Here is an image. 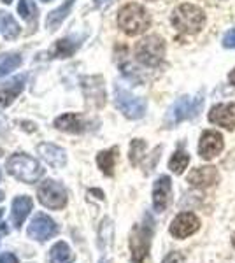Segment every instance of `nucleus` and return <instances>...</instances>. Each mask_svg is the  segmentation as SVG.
<instances>
[{
    "label": "nucleus",
    "mask_w": 235,
    "mask_h": 263,
    "mask_svg": "<svg viewBox=\"0 0 235 263\" xmlns=\"http://www.w3.org/2000/svg\"><path fill=\"white\" fill-rule=\"evenodd\" d=\"M151 237H153V219L146 216V221L132 230L130 233V251L132 261L142 263L148 258L149 248H151Z\"/></svg>",
    "instance_id": "nucleus-6"
},
{
    "label": "nucleus",
    "mask_w": 235,
    "mask_h": 263,
    "mask_svg": "<svg viewBox=\"0 0 235 263\" xmlns=\"http://www.w3.org/2000/svg\"><path fill=\"white\" fill-rule=\"evenodd\" d=\"M114 104L128 120H139L146 112V100L132 95L130 91L119 86V84L114 86Z\"/></svg>",
    "instance_id": "nucleus-7"
},
{
    "label": "nucleus",
    "mask_w": 235,
    "mask_h": 263,
    "mask_svg": "<svg viewBox=\"0 0 235 263\" xmlns=\"http://www.w3.org/2000/svg\"><path fill=\"white\" fill-rule=\"evenodd\" d=\"M21 57L18 53H6V54H0V79L4 76L11 74L12 70H16L21 65Z\"/></svg>",
    "instance_id": "nucleus-25"
},
{
    "label": "nucleus",
    "mask_w": 235,
    "mask_h": 263,
    "mask_svg": "<svg viewBox=\"0 0 235 263\" xmlns=\"http://www.w3.org/2000/svg\"><path fill=\"white\" fill-rule=\"evenodd\" d=\"M74 2H76V0H65V2L58 7V9L49 12L48 18H46V27H48L51 32L57 30L60 25H62V21L69 16V12L72 9V6H74Z\"/></svg>",
    "instance_id": "nucleus-20"
},
{
    "label": "nucleus",
    "mask_w": 235,
    "mask_h": 263,
    "mask_svg": "<svg viewBox=\"0 0 235 263\" xmlns=\"http://www.w3.org/2000/svg\"><path fill=\"white\" fill-rule=\"evenodd\" d=\"M76 256L70 251V248L67 246V242L60 240L51 248L49 251V263H74Z\"/></svg>",
    "instance_id": "nucleus-23"
},
{
    "label": "nucleus",
    "mask_w": 235,
    "mask_h": 263,
    "mask_svg": "<svg viewBox=\"0 0 235 263\" xmlns=\"http://www.w3.org/2000/svg\"><path fill=\"white\" fill-rule=\"evenodd\" d=\"M2 2H4V4H11L12 0H2Z\"/></svg>",
    "instance_id": "nucleus-38"
},
{
    "label": "nucleus",
    "mask_w": 235,
    "mask_h": 263,
    "mask_svg": "<svg viewBox=\"0 0 235 263\" xmlns=\"http://www.w3.org/2000/svg\"><path fill=\"white\" fill-rule=\"evenodd\" d=\"M209 121L226 130H235V104H220L209 111Z\"/></svg>",
    "instance_id": "nucleus-14"
},
{
    "label": "nucleus",
    "mask_w": 235,
    "mask_h": 263,
    "mask_svg": "<svg viewBox=\"0 0 235 263\" xmlns=\"http://www.w3.org/2000/svg\"><path fill=\"white\" fill-rule=\"evenodd\" d=\"M37 197H39V202L48 209H62L67 203V192L60 182L53 181V179H46L42 181L37 188Z\"/></svg>",
    "instance_id": "nucleus-8"
},
{
    "label": "nucleus",
    "mask_w": 235,
    "mask_h": 263,
    "mask_svg": "<svg viewBox=\"0 0 235 263\" xmlns=\"http://www.w3.org/2000/svg\"><path fill=\"white\" fill-rule=\"evenodd\" d=\"M228 79H230V83H232V84H235V69H233L232 72H230Z\"/></svg>",
    "instance_id": "nucleus-35"
},
{
    "label": "nucleus",
    "mask_w": 235,
    "mask_h": 263,
    "mask_svg": "<svg viewBox=\"0 0 235 263\" xmlns=\"http://www.w3.org/2000/svg\"><path fill=\"white\" fill-rule=\"evenodd\" d=\"M0 218H2V209H0Z\"/></svg>",
    "instance_id": "nucleus-41"
},
{
    "label": "nucleus",
    "mask_w": 235,
    "mask_h": 263,
    "mask_svg": "<svg viewBox=\"0 0 235 263\" xmlns=\"http://www.w3.org/2000/svg\"><path fill=\"white\" fill-rule=\"evenodd\" d=\"M172 198V181L169 176H160L153 184V207L156 213H164Z\"/></svg>",
    "instance_id": "nucleus-12"
},
{
    "label": "nucleus",
    "mask_w": 235,
    "mask_h": 263,
    "mask_svg": "<svg viewBox=\"0 0 235 263\" xmlns=\"http://www.w3.org/2000/svg\"><path fill=\"white\" fill-rule=\"evenodd\" d=\"M0 30H2V35L6 39H16L20 35V25L16 23V20L12 18L9 12L0 11Z\"/></svg>",
    "instance_id": "nucleus-24"
},
{
    "label": "nucleus",
    "mask_w": 235,
    "mask_h": 263,
    "mask_svg": "<svg viewBox=\"0 0 235 263\" xmlns=\"http://www.w3.org/2000/svg\"><path fill=\"white\" fill-rule=\"evenodd\" d=\"M33 207V200L27 195H21V197H16L14 202H12V211H11V221L16 228H21V224L25 223L27 216L30 214Z\"/></svg>",
    "instance_id": "nucleus-19"
},
{
    "label": "nucleus",
    "mask_w": 235,
    "mask_h": 263,
    "mask_svg": "<svg viewBox=\"0 0 235 263\" xmlns=\"http://www.w3.org/2000/svg\"><path fill=\"white\" fill-rule=\"evenodd\" d=\"M111 2H113V0H95V6L98 9H105V7L111 6Z\"/></svg>",
    "instance_id": "nucleus-33"
},
{
    "label": "nucleus",
    "mask_w": 235,
    "mask_h": 263,
    "mask_svg": "<svg viewBox=\"0 0 235 263\" xmlns=\"http://www.w3.org/2000/svg\"><path fill=\"white\" fill-rule=\"evenodd\" d=\"M165 57V42L158 35L144 37L135 44V58L146 67H158Z\"/></svg>",
    "instance_id": "nucleus-5"
},
{
    "label": "nucleus",
    "mask_w": 235,
    "mask_h": 263,
    "mask_svg": "<svg viewBox=\"0 0 235 263\" xmlns=\"http://www.w3.org/2000/svg\"><path fill=\"white\" fill-rule=\"evenodd\" d=\"M7 172L21 182L32 184V182H35L42 176L44 168H42L41 163L37 162L35 158H32V156L12 155L11 158L7 160Z\"/></svg>",
    "instance_id": "nucleus-4"
},
{
    "label": "nucleus",
    "mask_w": 235,
    "mask_h": 263,
    "mask_svg": "<svg viewBox=\"0 0 235 263\" xmlns=\"http://www.w3.org/2000/svg\"><path fill=\"white\" fill-rule=\"evenodd\" d=\"M83 90L88 100L95 102L100 105L105 104V90H104V79L100 76H93V78H84L83 79Z\"/></svg>",
    "instance_id": "nucleus-16"
},
{
    "label": "nucleus",
    "mask_w": 235,
    "mask_h": 263,
    "mask_svg": "<svg viewBox=\"0 0 235 263\" xmlns=\"http://www.w3.org/2000/svg\"><path fill=\"white\" fill-rule=\"evenodd\" d=\"M57 232H58L57 223L46 214H37L28 227V235L32 239L39 240V242H44V240L51 239L53 235H57Z\"/></svg>",
    "instance_id": "nucleus-9"
},
{
    "label": "nucleus",
    "mask_w": 235,
    "mask_h": 263,
    "mask_svg": "<svg viewBox=\"0 0 235 263\" xmlns=\"http://www.w3.org/2000/svg\"><path fill=\"white\" fill-rule=\"evenodd\" d=\"M2 155H4V151H2V149H0V156H2Z\"/></svg>",
    "instance_id": "nucleus-40"
},
{
    "label": "nucleus",
    "mask_w": 235,
    "mask_h": 263,
    "mask_svg": "<svg viewBox=\"0 0 235 263\" xmlns=\"http://www.w3.org/2000/svg\"><path fill=\"white\" fill-rule=\"evenodd\" d=\"M146 142L142 139H134L130 144V162L132 165H139L140 160H142L144 153H146Z\"/></svg>",
    "instance_id": "nucleus-29"
},
{
    "label": "nucleus",
    "mask_w": 235,
    "mask_h": 263,
    "mask_svg": "<svg viewBox=\"0 0 235 263\" xmlns=\"http://www.w3.org/2000/svg\"><path fill=\"white\" fill-rule=\"evenodd\" d=\"M4 197H6V195H4V192H0V202L4 200Z\"/></svg>",
    "instance_id": "nucleus-36"
},
{
    "label": "nucleus",
    "mask_w": 235,
    "mask_h": 263,
    "mask_svg": "<svg viewBox=\"0 0 235 263\" xmlns=\"http://www.w3.org/2000/svg\"><path fill=\"white\" fill-rule=\"evenodd\" d=\"M42 2H51V0H42Z\"/></svg>",
    "instance_id": "nucleus-42"
},
{
    "label": "nucleus",
    "mask_w": 235,
    "mask_h": 263,
    "mask_svg": "<svg viewBox=\"0 0 235 263\" xmlns=\"http://www.w3.org/2000/svg\"><path fill=\"white\" fill-rule=\"evenodd\" d=\"M223 151V137L220 132L216 130H207L202 134L198 142V155L204 160H212L216 158L220 153Z\"/></svg>",
    "instance_id": "nucleus-11"
},
{
    "label": "nucleus",
    "mask_w": 235,
    "mask_h": 263,
    "mask_svg": "<svg viewBox=\"0 0 235 263\" xmlns=\"http://www.w3.org/2000/svg\"><path fill=\"white\" fill-rule=\"evenodd\" d=\"M174 28L186 35H193L202 30L204 23H206V14L200 7L193 6V4H181L176 7L170 16Z\"/></svg>",
    "instance_id": "nucleus-1"
},
{
    "label": "nucleus",
    "mask_w": 235,
    "mask_h": 263,
    "mask_svg": "<svg viewBox=\"0 0 235 263\" xmlns=\"http://www.w3.org/2000/svg\"><path fill=\"white\" fill-rule=\"evenodd\" d=\"M204 107V93H198L196 97L185 95L181 99H177L172 104V107L169 109L165 116V126L172 128V126L179 125L181 121L191 120V118L198 116V112Z\"/></svg>",
    "instance_id": "nucleus-3"
},
{
    "label": "nucleus",
    "mask_w": 235,
    "mask_h": 263,
    "mask_svg": "<svg viewBox=\"0 0 235 263\" xmlns=\"http://www.w3.org/2000/svg\"><path fill=\"white\" fill-rule=\"evenodd\" d=\"M232 244H233V248H235V233L232 235Z\"/></svg>",
    "instance_id": "nucleus-37"
},
{
    "label": "nucleus",
    "mask_w": 235,
    "mask_h": 263,
    "mask_svg": "<svg viewBox=\"0 0 235 263\" xmlns=\"http://www.w3.org/2000/svg\"><path fill=\"white\" fill-rule=\"evenodd\" d=\"M164 263H185V256H183L181 253H177V251L169 253L164 258Z\"/></svg>",
    "instance_id": "nucleus-31"
},
{
    "label": "nucleus",
    "mask_w": 235,
    "mask_h": 263,
    "mask_svg": "<svg viewBox=\"0 0 235 263\" xmlns=\"http://www.w3.org/2000/svg\"><path fill=\"white\" fill-rule=\"evenodd\" d=\"M18 12L21 18L27 21H35L37 18V7H35V4H33V0H20Z\"/></svg>",
    "instance_id": "nucleus-28"
},
{
    "label": "nucleus",
    "mask_w": 235,
    "mask_h": 263,
    "mask_svg": "<svg viewBox=\"0 0 235 263\" xmlns=\"http://www.w3.org/2000/svg\"><path fill=\"white\" fill-rule=\"evenodd\" d=\"M81 46V41L76 37H65V39H60L53 48V57L55 58H69L78 51Z\"/></svg>",
    "instance_id": "nucleus-21"
},
{
    "label": "nucleus",
    "mask_w": 235,
    "mask_h": 263,
    "mask_svg": "<svg viewBox=\"0 0 235 263\" xmlns=\"http://www.w3.org/2000/svg\"><path fill=\"white\" fill-rule=\"evenodd\" d=\"M113 240V221L109 218H105L100 224V230H98V246L100 249H107Z\"/></svg>",
    "instance_id": "nucleus-26"
},
{
    "label": "nucleus",
    "mask_w": 235,
    "mask_h": 263,
    "mask_svg": "<svg viewBox=\"0 0 235 263\" xmlns=\"http://www.w3.org/2000/svg\"><path fill=\"white\" fill-rule=\"evenodd\" d=\"M188 163H190V156H188L185 151H176L172 155V158H170V162H169V168L174 174H177V176H179V174L185 172Z\"/></svg>",
    "instance_id": "nucleus-27"
},
{
    "label": "nucleus",
    "mask_w": 235,
    "mask_h": 263,
    "mask_svg": "<svg viewBox=\"0 0 235 263\" xmlns=\"http://www.w3.org/2000/svg\"><path fill=\"white\" fill-rule=\"evenodd\" d=\"M89 193H93V195H97V198H104V193L100 192V190H92Z\"/></svg>",
    "instance_id": "nucleus-34"
},
{
    "label": "nucleus",
    "mask_w": 235,
    "mask_h": 263,
    "mask_svg": "<svg viewBox=\"0 0 235 263\" xmlns=\"http://www.w3.org/2000/svg\"><path fill=\"white\" fill-rule=\"evenodd\" d=\"M98 263H107V261H105V260H100V261H98Z\"/></svg>",
    "instance_id": "nucleus-39"
},
{
    "label": "nucleus",
    "mask_w": 235,
    "mask_h": 263,
    "mask_svg": "<svg viewBox=\"0 0 235 263\" xmlns=\"http://www.w3.org/2000/svg\"><path fill=\"white\" fill-rule=\"evenodd\" d=\"M198 228H200V219L193 213H181L174 218L172 224H170V233L176 239H186V237L193 235Z\"/></svg>",
    "instance_id": "nucleus-10"
},
{
    "label": "nucleus",
    "mask_w": 235,
    "mask_h": 263,
    "mask_svg": "<svg viewBox=\"0 0 235 263\" xmlns=\"http://www.w3.org/2000/svg\"><path fill=\"white\" fill-rule=\"evenodd\" d=\"M55 126L62 132H69V134H83V132H86V128H88V125H86V121L83 120V116L74 114V112L58 116L57 120H55Z\"/></svg>",
    "instance_id": "nucleus-18"
},
{
    "label": "nucleus",
    "mask_w": 235,
    "mask_h": 263,
    "mask_svg": "<svg viewBox=\"0 0 235 263\" xmlns=\"http://www.w3.org/2000/svg\"><path fill=\"white\" fill-rule=\"evenodd\" d=\"M118 25L126 35H140L149 28L151 18L140 4H126L118 14Z\"/></svg>",
    "instance_id": "nucleus-2"
},
{
    "label": "nucleus",
    "mask_w": 235,
    "mask_h": 263,
    "mask_svg": "<svg viewBox=\"0 0 235 263\" xmlns=\"http://www.w3.org/2000/svg\"><path fill=\"white\" fill-rule=\"evenodd\" d=\"M25 79H27L25 76H18L0 86V107H7L18 99V95L25 88Z\"/></svg>",
    "instance_id": "nucleus-17"
},
{
    "label": "nucleus",
    "mask_w": 235,
    "mask_h": 263,
    "mask_svg": "<svg viewBox=\"0 0 235 263\" xmlns=\"http://www.w3.org/2000/svg\"><path fill=\"white\" fill-rule=\"evenodd\" d=\"M0 263H18V258L12 253H4L0 254Z\"/></svg>",
    "instance_id": "nucleus-32"
},
{
    "label": "nucleus",
    "mask_w": 235,
    "mask_h": 263,
    "mask_svg": "<svg viewBox=\"0 0 235 263\" xmlns=\"http://www.w3.org/2000/svg\"><path fill=\"white\" fill-rule=\"evenodd\" d=\"M218 181H220V172L212 165L196 167L188 174V182L195 188H211Z\"/></svg>",
    "instance_id": "nucleus-13"
},
{
    "label": "nucleus",
    "mask_w": 235,
    "mask_h": 263,
    "mask_svg": "<svg viewBox=\"0 0 235 263\" xmlns=\"http://www.w3.org/2000/svg\"><path fill=\"white\" fill-rule=\"evenodd\" d=\"M223 46L228 49H235V28L233 30H228L223 37Z\"/></svg>",
    "instance_id": "nucleus-30"
},
{
    "label": "nucleus",
    "mask_w": 235,
    "mask_h": 263,
    "mask_svg": "<svg viewBox=\"0 0 235 263\" xmlns=\"http://www.w3.org/2000/svg\"><path fill=\"white\" fill-rule=\"evenodd\" d=\"M37 153L41 155V158L44 160L46 163L51 165L53 168H62L65 167L67 163V155L62 147L55 146V144L49 142H42L37 146Z\"/></svg>",
    "instance_id": "nucleus-15"
},
{
    "label": "nucleus",
    "mask_w": 235,
    "mask_h": 263,
    "mask_svg": "<svg viewBox=\"0 0 235 263\" xmlns=\"http://www.w3.org/2000/svg\"><path fill=\"white\" fill-rule=\"evenodd\" d=\"M118 160V147H111V149L100 151L97 155V163L98 168L105 174V176H113L114 174V165Z\"/></svg>",
    "instance_id": "nucleus-22"
}]
</instances>
